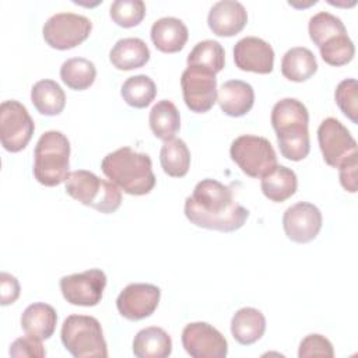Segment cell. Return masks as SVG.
<instances>
[{
    "label": "cell",
    "instance_id": "1",
    "mask_svg": "<svg viewBox=\"0 0 358 358\" xmlns=\"http://www.w3.org/2000/svg\"><path fill=\"white\" fill-rule=\"evenodd\" d=\"M185 215L196 227L234 232L243 227L249 211L238 204L229 186L206 178L185 200Z\"/></svg>",
    "mask_w": 358,
    "mask_h": 358
},
{
    "label": "cell",
    "instance_id": "2",
    "mask_svg": "<svg viewBox=\"0 0 358 358\" xmlns=\"http://www.w3.org/2000/svg\"><path fill=\"white\" fill-rule=\"evenodd\" d=\"M309 113L306 106L295 98H282L271 109V124L277 133V141L282 157L301 161L308 157Z\"/></svg>",
    "mask_w": 358,
    "mask_h": 358
},
{
    "label": "cell",
    "instance_id": "3",
    "mask_svg": "<svg viewBox=\"0 0 358 358\" xmlns=\"http://www.w3.org/2000/svg\"><path fill=\"white\" fill-rule=\"evenodd\" d=\"M101 169L112 183L127 194L144 196L155 186L150 155L130 147H122L105 155Z\"/></svg>",
    "mask_w": 358,
    "mask_h": 358
},
{
    "label": "cell",
    "instance_id": "4",
    "mask_svg": "<svg viewBox=\"0 0 358 358\" xmlns=\"http://www.w3.org/2000/svg\"><path fill=\"white\" fill-rule=\"evenodd\" d=\"M70 168V141L57 130L45 131L34 150V176L43 186L66 182Z\"/></svg>",
    "mask_w": 358,
    "mask_h": 358
},
{
    "label": "cell",
    "instance_id": "5",
    "mask_svg": "<svg viewBox=\"0 0 358 358\" xmlns=\"http://www.w3.org/2000/svg\"><path fill=\"white\" fill-rule=\"evenodd\" d=\"M66 192L74 200L102 214L115 213L122 203V192L115 183L101 179L85 169H77L69 173Z\"/></svg>",
    "mask_w": 358,
    "mask_h": 358
},
{
    "label": "cell",
    "instance_id": "6",
    "mask_svg": "<svg viewBox=\"0 0 358 358\" xmlns=\"http://www.w3.org/2000/svg\"><path fill=\"white\" fill-rule=\"evenodd\" d=\"M60 338L64 348L76 358L108 357V347L101 323L92 316H67L62 324Z\"/></svg>",
    "mask_w": 358,
    "mask_h": 358
},
{
    "label": "cell",
    "instance_id": "7",
    "mask_svg": "<svg viewBox=\"0 0 358 358\" xmlns=\"http://www.w3.org/2000/svg\"><path fill=\"white\" fill-rule=\"evenodd\" d=\"M232 161L250 178H263L277 164V155L271 143L262 136L243 134L236 137L229 148Z\"/></svg>",
    "mask_w": 358,
    "mask_h": 358
},
{
    "label": "cell",
    "instance_id": "8",
    "mask_svg": "<svg viewBox=\"0 0 358 358\" xmlns=\"http://www.w3.org/2000/svg\"><path fill=\"white\" fill-rule=\"evenodd\" d=\"M34 120L27 108L15 101L7 99L0 105V141L8 152L24 150L32 138Z\"/></svg>",
    "mask_w": 358,
    "mask_h": 358
},
{
    "label": "cell",
    "instance_id": "9",
    "mask_svg": "<svg viewBox=\"0 0 358 358\" xmlns=\"http://www.w3.org/2000/svg\"><path fill=\"white\" fill-rule=\"evenodd\" d=\"M92 29V22L80 14L57 13L48 18L42 28L45 42L59 50H67L84 42Z\"/></svg>",
    "mask_w": 358,
    "mask_h": 358
},
{
    "label": "cell",
    "instance_id": "10",
    "mask_svg": "<svg viewBox=\"0 0 358 358\" xmlns=\"http://www.w3.org/2000/svg\"><path fill=\"white\" fill-rule=\"evenodd\" d=\"M186 106L196 113L208 112L217 102V78L208 70L187 66L180 77Z\"/></svg>",
    "mask_w": 358,
    "mask_h": 358
},
{
    "label": "cell",
    "instance_id": "11",
    "mask_svg": "<svg viewBox=\"0 0 358 358\" xmlns=\"http://www.w3.org/2000/svg\"><path fill=\"white\" fill-rule=\"evenodd\" d=\"M105 287L106 274L99 268H90L60 278L63 298L76 306L98 305L102 299Z\"/></svg>",
    "mask_w": 358,
    "mask_h": 358
},
{
    "label": "cell",
    "instance_id": "12",
    "mask_svg": "<svg viewBox=\"0 0 358 358\" xmlns=\"http://www.w3.org/2000/svg\"><path fill=\"white\" fill-rule=\"evenodd\" d=\"M317 141L324 162L333 168H338L343 161L357 152L355 138L336 117H326L320 123Z\"/></svg>",
    "mask_w": 358,
    "mask_h": 358
},
{
    "label": "cell",
    "instance_id": "13",
    "mask_svg": "<svg viewBox=\"0 0 358 358\" xmlns=\"http://www.w3.org/2000/svg\"><path fill=\"white\" fill-rule=\"evenodd\" d=\"M182 345L193 358H224L228 354L227 338L206 322H193L182 331Z\"/></svg>",
    "mask_w": 358,
    "mask_h": 358
},
{
    "label": "cell",
    "instance_id": "14",
    "mask_svg": "<svg viewBox=\"0 0 358 358\" xmlns=\"http://www.w3.org/2000/svg\"><path fill=\"white\" fill-rule=\"evenodd\" d=\"M161 298V289L148 282H133L124 287L117 299L119 313L129 320H141L151 316Z\"/></svg>",
    "mask_w": 358,
    "mask_h": 358
},
{
    "label": "cell",
    "instance_id": "15",
    "mask_svg": "<svg viewBox=\"0 0 358 358\" xmlns=\"http://www.w3.org/2000/svg\"><path fill=\"white\" fill-rule=\"evenodd\" d=\"M323 217L320 210L308 201H299L288 207L282 215V227L288 239L296 243L313 241L320 228Z\"/></svg>",
    "mask_w": 358,
    "mask_h": 358
},
{
    "label": "cell",
    "instance_id": "16",
    "mask_svg": "<svg viewBox=\"0 0 358 358\" xmlns=\"http://www.w3.org/2000/svg\"><path fill=\"white\" fill-rule=\"evenodd\" d=\"M234 60L239 70L268 74L274 67V50L262 38L246 36L235 43Z\"/></svg>",
    "mask_w": 358,
    "mask_h": 358
},
{
    "label": "cell",
    "instance_id": "17",
    "mask_svg": "<svg viewBox=\"0 0 358 358\" xmlns=\"http://www.w3.org/2000/svg\"><path fill=\"white\" fill-rule=\"evenodd\" d=\"M207 22L217 36H234L245 28L248 13L236 0H221L210 8Z\"/></svg>",
    "mask_w": 358,
    "mask_h": 358
},
{
    "label": "cell",
    "instance_id": "18",
    "mask_svg": "<svg viewBox=\"0 0 358 358\" xmlns=\"http://www.w3.org/2000/svg\"><path fill=\"white\" fill-rule=\"evenodd\" d=\"M217 102L225 115L239 117L252 109L255 103V91L246 81L229 80L218 90Z\"/></svg>",
    "mask_w": 358,
    "mask_h": 358
},
{
    "label": "cell",
    "instance_id": "19",
    "mask_svg": "<svg viewBox=\"0 0 358 358\" xmlns=\"http://www.w3.org/2000/svg\"><path fill=\"white\" fill-rule=\"evenodd\" d=\"M189 31L185 22L176 17H162L151 27V41L164 53H176L187 42Z\"/></svg>",
    "mask_w": 358,
    "mask_h": 358
},
{
    "label": "cell",
    "instance_id": "20",
    "mask_svg": "<svg viewBox=\"0 0 358 358\" xmlns=\"http://www.w3.org/2000/svg\"><path fill=\"white\" fill-rule=\"evenodd\" d=\"M57 323V313L53 306L35 302L25 308L21 315V327L25 334L38 340H48L53 336Z\"/></svg>",
    "mask_w": 358,
    "mask_h": 358
},
{
    "label": "cell",
    "instance_id": "21",
    "mask_svg": "<svg viewBox=\"0 0 358 358\" xmlns=\"http://www.w3.org/2000/svg\"><path fill=\"white\" fill-rule=\"evenodd\" d=\"M150 49L140 38L119 39L109 52V60L117 70H134L150 60Z\"/></svg>",
    "mask_w": 358,
    "mask_h": 358
},
{
    "label": "cell",
    "instance_id": "22",
    "mask_svg": "<svg viewBox=\"0 0 358 358\" xmlns=\"http://www.w3.org/2000/svg\"><path fill=\"white\" fill-rule=\"evenodd\" d=\"M266 330V317L256 308H242L231 320L232 337L242 345H250L262 338Z\"/></svg>",
    "mask_w": 358,
    "mask_h": 358
},
{
    "label": "cell",
    "instance_id": "23",
    "mask_svg": "<svg viewBox=\"0 0 358 358\" xmlns=\"http://www.w3.org/2000/svg\"><path fill=\"white\" fill-rule=\"evenodd\" d=\"M171 352V336L161 327H145L134 336L133 354L137 358H166Z\"/></svg>",
    "mask_w": 358,
    "mask_h": 358
},
{
    "label": "cell",
    "instance_id": "24",
    "mask_svg": "<svg viewBox=\"0 0 358 358\" xmlns=\"http://www.w3.org/2000/svg\"><path fill=\"white\" fill-rule=\"evenodd\" d=\"M260 187L270 201L282 203L296 192L298 179L292 169L284 165H277L271 172L262 178Z\"/></svg>",
    "mask_w": 358,
    "mask_h": 358
},
{
    "label": "cell",
    "instance_id": "25",
    "mask_svg": "<svg viewBox=\"0 0 358 358\" xmlns=\"http://www.w3.org/2000/svg\"><path fill=\"white\" fill-rule=\"evenodd\" d=\"M317 71V62L312 50L303 46L291 48L281 60L282 76L294 83L309 80Z\"/></svg>",
    "mask_w": 358,
    "mask_h": 358
},
{
    "label": "cell",
    "instance_id": "26",
    "mask_svg": "<svg viewBox=\"0 0 358 358\" xmlns=\"http://www.w3.org/2000/svg\"><path fill=\"white\" fill-rule=\"evenodd\" d=\"M148 122L152 134L162 141L175 138V134L180 129L179 110L176 105L168 99H161L151 108Z\"/></svg>",
    "mask_w": 358,
    "mask_h": 358
},
{
    "label": "cell",
    "instance_id": "27",
    "mask_svg": "<svg viewBox=\"0 0 358 358\" xmlns=\"http://www.w3.org/2000/svg\"><path fill=\"white\" fill-rule=\"evenodd\" d=\"M31 101L35 109L45 116H56L63 112L66 94L53 80H39L31 90Z\"/></svg>",
    "mask_w": 358,
    "mask_h": 358
},
{
    "label": "cell",
    "instance_id": "28",
    "mask_svg": "<svg viewBox=\"0 0 358 358\" xmlns=\"http://www.w3.org/2000/svg\"><path fill=\"white\" fill-rule=\"evenodd\" d=\"M159 161L164 172L172 178H182L190 166V151L180 138L164 141L159 151Z\"/></svg>",
    "mask_w": 358,
    "mask_h": 358
},
{
    "label": "cell",
    "instance_id": "29",
    "mask_svg": "<svg viewBox=\"0 0 358 358\" xmlns=\"http://www.w3.org/2000/svg\"><path fill=\"white\" fill-rule=\"evenodd\" d=\"M96 77L95 64L84 57L67 59L60 67L62 81L71 90L84 91L90 88Z\"/></svg>",
    "mask_w": 358,
    "mask_h": 358
},
{
    "label": "cell",
    "instance_id": "30",
    "mask_svg": "<svg viewBox=\"0 0 358 358\" xmlns=\"http://www.w3.org/2000/svg\"><path fill=\"white\" fill-rule=\"evenodd\" d=\"M225 64V52L220 42L206 39L194 45L187 55V66L200 67L211 71L213 74L220 73Z\"/></svg>",
    "mask_w": 358,
    "mask_h": 358
},
{
    "label": "cell",
    "instance_id": "31",
    "mask_svg": "<svg viewBox=\"0 0 358 358\" xmlns=\"http://www.w3.org/2000/svg\"><path fill=\"white\" fill-rule=\"evenodd\" d=\"M120 94L127 105L141 109L154 101L157 95V85L148 76L138 74L129 77L123 83Z\"/></svg>",
    "mask_w": 358,
    "mask_h": 358
},
{
    "label": "cell",
    "instance_id": "32",
    "mask_svg": "<svg viewBox=\"0 0 358 358\" xmlns=\"http://www.w3.org/2000/svg\"><path fill=\"white\" fill-rule=\"evenodd\" d=\"M308 31L312 42L317 48H320L323 43H326L327 41H330L337 35L347 34V29L343 21L327 11H319L317 14H315L309 20Z\"/></svg>",
    "mask_w": 358,
    "mask_h": 358
},
{
    "label": "cell",
    "instance_id": "33",
    "mask_svg": "<svg viewBox=\"0 0 358 358\" xmlns=\"http://www.w3.org/2000/svg\"><path fill=\"white\" fill-rule=\"evenodd\" d=\"M320 56L324 63L338 67L350 63L355 55V46L350 39L348 34H341L331 38L320 48Z\"/></svg>",
    "mask_w": 358,
    "mask_h": 358
},
{
    "label": "cell",
    "instance_id": "34",
    "mask_svg": "<svg viewBox=\"0 0 358 358\" xmlns=\"http://www.w3.org/2000/svg\"><path fill=\"white\" fill-rule=\"evenodd\" d=\"M112 21L123 28L138 25L145 15V4L141 0H116L109 10Z\"/></svg>",
    "mask_w": 358,
    "mask_h": 358
},
{
    "label": "cell",
    "instance_id": "35",
    "mask_svg": "<svg viewBox=\"0 0 358 358\" xmlns=\"http://www.w3.org/2000/svg\"><path fill=\"white\" fill-rule=\"evenodd\" d=\"M358 84L355 78H345L338 83L334 98L341 112L352 122L358 123Z\"/></svg>",
    "mask_w": 358,
    "mask_h": 358
},
{
    "label": "cell",
    "instance_id": "36",
    "mask_svg": "<svg viewBox=\"0 0 358 358\" xmlns=\"http://www.w3.org/2000/svg\"><path fill=\"white\" fill-rule=\"evenodd\" d=\"M334 355V350L331 343L322 334H308L305 338H302L298 350L299 358H308V357H324L331 358Z\"/></svg>",
    "mask_w": 358,
    "mask_h": 358
},
{
    "label": "cell",
    "instance_id": "37",
    "mask_svg": "<svg viewBox=\"0 0 358 358\" xmlns=\"http://www.w3.org/2000/svg\"><path fill=\"white\" fill-rule=\"evenodd\" d=\"M10 355L11 357H34V358H43L46 351L42 345V340H38L31 336H24L13 341L10 345Z\"/></svg>",
    "mask_w": 358,
    "mask_h": 358
},
{
    "label": "cell",
    "instance_id": "38",
    "mask_svg": "<svg viewBox=\"0 0 358 358\" xmlns=\"http://www.w3.org/2000/svg\"><path fill=\"white\" fill-rule=\"evenodd\" d=\"M338 176L341 186L347 192H357V152H354L341 162V165L338 166Z\"/></svg>",
    "mask_w": 358,
    "mask_h": 358
},
{
    "label": "cell",
    "instance_id": "39",
    "mask_svg": "<svg viewBox=\"0 0 358 358\" xmlns=\"http://www.w3.org/2000/svg\"><path fill=\"white\" fill-rule=\"evenodd\" d=\"M20 296V284L17 278L6 271L0 274V303L3 306L14 303Z\"/></svg>",
    "mask_w": 358,
    "mask_h": 358
}]
</instances>
